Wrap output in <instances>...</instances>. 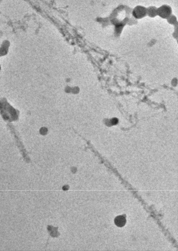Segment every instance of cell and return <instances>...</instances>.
I'll return each mask as SVG.
<instances>
[{
  "instance_id": "6da1fadb",
  "label": "cell",
  "mask_w": 178,
  "mask_h": 251,
  "mask_svg": "<svg viewBox=\"0 0 178 251\" xmlns=\"http://www.w3.org/2000/svg\"><path fill=\"white\" fill-rule=\"evenodd\" d=\"M115 225L119 227H123L126 223V219L125 215H119L116 217L114 220Z\"/></svg>"
}]
</instances>
